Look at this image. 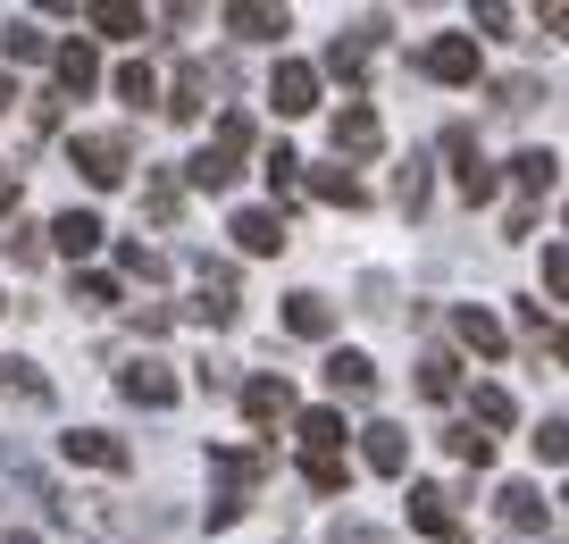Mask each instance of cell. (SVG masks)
Returning <instances> with one entry per match:
<instances>
[{
  "instance_id": "obj_41",
  "label": "cell",
  "mask_w": 569,
  "mask_h": 544,
  "mask_svg": "<svg viewBox=\"0 0 569 544\" xmlns=\"http://www.w3.org/2000/svg\"><path fill=\"white\" fill-rule=\"evenodd\" d=\"M495 101L511 109V118H519V109H536V76H502V92H495Z\"/></svg>"
},
{
  "instance_id": "obj_15",
  "label": "cell",
  "mask_w": 569,
  "mask_h": 544,
  "mask_svg": "<svg viewBox=\"0 0 569 544\" xmlns=\"http://www.w3.org/2000/svg\"><path fill=\"white\" fill-rule=\"evenodd\" d=\"M227 235H234V244L251 251V260L284 251V218H277V210H234V218H227Z\"/></svg>"
},
{
  "instance_id": "obj_43",
  "label": "cell",
  "mask_w": 569,
  "mask_h": 544,
  "mask_svg": "<svg viewBox=\"0 0 569 544\" xmlns=\"http://www.w3.org/2000/svg\"><path fill=\"white\" fill-rule=\"evenodd\" d=\"M9 260L34 268V260H42V235H34V227H18V235H9Z\"/></svg>"
},
{
  "instance_id": "obj_46",
  "label": "cell",
  "mask_w": 569,
  "mask_h": 544,
  "mask_svg": "<svg viewBox=\"0 0 569 544\" xmlns=\"http://www.w3.org/2000/svg\"><path fill=\"white\" fill-rule=\"evenodd\" d=\"M9 210H18V176L0 168V218H9Z\"/></svg>"
},
{
  "instance_id": "obj_45",
  "label": "cell",
  "mask_w": 569,
  "mask_h": 544,
  "mask_svg": "<svg viewBox=\"0 0 569 544\" xmlns=\"http://www.w3.org/2000/svg\"><path fill=\"white\" fill-rule=\"evenodd\" d=\"M545 34H552V42H569V0H552V9H545Z\"/></svg>"
},
{
  "instance_id": "obj_32",
  "label": "cell",
  "mask_w": 569,
  "mask_h": 544,
  "mask_svg": "<svg viewBox=\"0 0 569 544\" xmlns=\"http://www.w3.org/2000/svg\"><path fill=\"white\" fill-rule=\"evenodd\" d=\"M0 394H18V403H51L42 369H26V360H0Z\"/></svg>"
},
{
  "instance_id": "obj_12",
  "label": "cell",
  "mask_w": 569,
  "mask_h": 544,
  "mask_svg": "<svg viewBox=\"0 0 569 544\" xmlns=\"http://www.w3.org/2000/svg\"><path fill=\"white\" fill-rule=\"evenodd\" d=\"M360 461H369L377 477H402L410 469V436L393 419H377V427H360Z\"/></svg>"
},
{
  "instance_id": "obj_10",
  "label": "cell",
  "mask_w": 569,
  "mask_h": 544,
  "mask_svg": "<svg viewBox=\"0 0 569 544\" xmlns=\"http://www.w3.org/2000/svg\"><path fill=\"white\" fill-rule=\"evenodd\" d=\"M51 68H59V92H68V101H84V92L101 85V51H92L84 34H76V42H59V51H51Z\"/></svg>"
},
{
  "instance_id": "obj_2",
  "label": "cell",
  "mask_w": 569,
  "mask_h": 544,
  "mask_svg": "<svg viewBox=\"0 0 569 544\" xmlns=\"http://www.w3.org/2000/svg\"><path fill=\"white\" fill-rule=\"evenodd\" d=\"M68 159L84 168V185H126V168H134V142H126V135H76Z\"/></svg>"
},
{
  "instance_id": "obj_9",
  "label": "cell",
  "mask_w": 569,
  "mask_h": 544,
  "mask_svg": "<svg viewBox=\"0 0 569 544\" xmlns=\"http://www.w3.org/2000/svg\"><path fill=\"white\" fill-rule=\"evenodd\" d=\"M377 142H386L377 109H369V101H343V109H336V151H343V159H377Z\"/></svg>"
},
{
  "instance_id": "obj_48",
  "label": "cell",
  "mask_w": 569,
  "mask_h": 544,
  "mask_svg": "<svg viewBox=\"0 0 569 544\" xmlns=\"http://www.w3.org/2000/svg\"><path fill=\"white\" fill-rule=\"evenodd\" d=\"M0 544H34V536H26V527H18V536H0Z\"/></svg>"
},
{
  "instance_id": "obj_18",
  "label": "cell",
  "mask_w": 569,
  "mask_h": 544,
  "mask_svg": "<svg viewBox=\"0 0 569 544\" xmlns=\"http://www.w3.org/2000/svg\"><path fill=\"white\" fill-rule=\"evenodd\" d=\"M495 511H502V527H519V536H536V527L552 520V503H545L536 486H502V494H495Z\"/></svg>"
},
{
  "instance_id": "obj_19",
  "label": "cell",
  "mask_w": 569,
  "mask_h": 544,
  "mask_svg": "<svg viewBox=\"0 0 569 544\" xmlns=\"http://www.w3.org/2000/svg\"><path fill=\"white\" fill-rule=\"evenodd\" d=\"M327 386H336V394H352V403H369V394H377L369 352H327Z\"/></svg>"
},
{
  "instance_id": "obj_31",
  "label": "cell",
  "mask_w": 569,
  "mask_h": 544,
  "mask_svg": "<svg viewBox=\"0 0 569 544\" xmlns=\"http://www.w3.org/2000/svg\"><path fill=\"white\" fill-rule=\"evenodd\" d=\"M142 210H151V227L184 218V185H177V176H151V194H142Z\"/></svg>"
},
{
  "instance_id": "obj_7",
  "label": "cell",
  "mask_w": 569,
  "mask_h": 544,
  "mask_svg": "<svg viewBox=\"0 0 569 544\" xmlns=\"http://www.w3.org/2000/svg\"><path fill=\"white\" fill-rule=\"evenodd\" d=\"M118 394L142 403V411H168L177 403V369H168V360H134V369H118Z\"/></svg>"
},
{
  "instance_id": "obj_16",
  "label": "cell",
  "mask_w": 569,
  "mask_h": 544,
  "mask_svg": "<svg viewBox=\"0 0 569 544\" xmlns=\"http://www.w3.org/2000/svg\"><path fill=\"white\" fill-rule=\"evenodd\" d=\"M552 176H561V159L552 151H519L511 159V185H519V210H536V201L552 194Z\"/></svg>"
},
{
  "instance_id": "obj_20",
  "label": "cell",
  "mask_w": 569,
  "mask_h": 544,
  "mask_svg": "<svg viewBox=\"0 0 569 544\" xmlns=\"http://www.w3.org/2000/svg\"><path fill=\"white\" fill-rule=\"evenodd\" d=\"M227 26H234L243 42H277L293 18H284V9H268V0H234V9H227Z\"/></svg>"
},
{
  "instance_id": "obj_22",
  "label": "cell",
  "mask_w": 569,
  "mask_h": 544,
  "mask_svg": "<svg viewBox=\"0 0 569 544\" xmlns=\"http://www.w3.org/2000/svg\"><path fill=\"white\" fill-rule=\"evenodd\" d=\"M452 335H461L478 360H495V352H502V318H495V310H478V301H469V310H452Z\"/></svg>"
},
{
  "instance_id": "obj_14",
  "label": "cell",
  "mask_w": 569,
  "mask_h": 544,
  "mask_svg": "<svg viewBox=\"0 0 569 544\" xmlns=\"http://www.w3.org/2000/svg\"><path fill=\"white\" fill-rule=\"evenodd\" d=\"M243 419L251 427H284L293 419V386H284V377H251L243 386Z\"/></svg>"
},
{
  "instance_id": "obj_34",
  "label": "cell",
  "mask_w": 569,
  "mask_h": 544,
  "mask_svg": "<svg viewBox=\"0 0 569 544\" xmlns=\"http://www.w3.org/2000/svg\"><path fill=\"white\" fill-rule=\"evenodd\" d=\"M528 444H536V461H552V469H561V461H569V419H545Z\"/></svg>"
},
{
  "instance_id": "obj_44",
  "label": "cell",
  "mask_w": 569,
  "mask_h": 544,
  "mask_svg": "<svg viewBox=\"0 0 569 544\" xmlns=\"http://www.w3.org/2000/svg\"><path fill=\"white\" fill-rule=\"evenodd\" d=\"M336 544H386V536H377L369 520H336Z\"/></svg>"
},
{
  "instance_id": "obj_1",
  "label": "cell",
  "mask_w": 569,
  "mask_h": 544,
  "mask_svg": "<svg viewBox=\"0 0 569 544\" xmlns=\"http://www.w3.org/2000/svg\"><path fill=\"white\" fill-rule=\"evenodd\" d=\"M210 469H218V494H210V527H234V520H243V503H251V486H260V469H268V461H260V453H227V444H218V453H210Z\"/></svg>"
},
{
  "instance_id": "obj_47",
  "label": "cell",
  "mask_w": 569,
  "mask_h": 544,
  "mask_svg": "<svg viewBox=\"0 0 569 544\" xmlns=\"http://www.w3.org/2000/svg\"><path fill=\"white\" fill-rule=\"evenodd\" d=\"M552 360H561V369H569V327H552Z\"/></svg>"
},
{
  "instance_id": "obj_4",
  "label": "cell",
  "mask_w": 569,
  "mask_h": 544,
  "mask_svg": "<svg viewBox=\"0 0 569 544\" xmlns=\"http://www.w3.org/2000/svg\"><path fill=\"white\" fill-rule=\"evenodd\" d=\"M445 151H452V185H461L469 201H495V185H502V176L478 159V135H469V126H445Z\"/></svg>"
},
{
  "instance_id": "obj_13",
  "label": "cell",
  "mask_w": 569,
  "mask_h": 544,
  "mask_svg": "<svg viewBox=\"0 0 569 544\" xmlns=\"http://www.w3.org/2000/svg\"><path fill=\"white\" fill-rule=\"evenodd\" d=\"M193 318H201V327H227V318H234V268H227V260H201Z\"/></svg>"
},
{
  "instance_id": "obj_3",
  "label": "cell",
  "mask_w": 569,
  "mask_h": 544,
  "mask_svg": "<svg viewBox=\"0 0 569 544\" xmlns=\"http://www.w3.org/2000/svg\"><path fill=\"white\" fill-rule=\"evenodd\" d=\"M268 101H277V118H310V109H319V68H310V59H277Z\"/></svg>"
},
{
  "instance_id": "obj_11",
  "label": "cell",
  "mask_w": 569,
  "mask_h": 544,
  "mask_svg": "<svg viewBox=\"0 0 569 544\" xmlns=\"http://www.w3.org/2000/svg\"><path fill=\"white\" fill-rule=\"evenodd\" d=\"M210 85H218V76L210 68H201V59H184V68H177V85H168V118H177V126H193L201 118V109H210Z\"/></svg>"
},
{
  "instance_id": "obj_39",
  "label": "cell",
  "mask_w": 569,
  "mask_h": 544,
  "mask_svg": "<svg viewBox=\"0 0 569 544\" xmlns=\"http://www.w3.org/2000/svg\"><path fill=\"white\" fill-rule=\"evenodd\" d=\"M268 185H277V194H293V185H302V159L284 151V142H277V151H268Z\"/></svg>"
},
{
  "instance_id": "obj_5",
  "label": "cell",
  "mask_w": 569,
  "mask_h": 544,
  "mask_svg": "<svg viewBox=\"0 0 569 544\" xmlns=\"http://www.w3.org/2000/svg\"><path fill=\"white\" fill-rule=\"evenodd\" d=\"M419 68L436 76V85H478V42H469V34H436L419 51Z\"/></svg>"
},
{
  "instance_id": "obj_24",
  "label": "cell",
  "mask_w": 569,
  "mask_h": 544,
  "mask_svg": "<svg viewBox=\"0 0 569 544\" xmlns=\"http://www.w3.org/2000/svg\"><path fill=\"white\" fill-rule=\"evenodd\" d=\"M284 327H293V335H310V344H319V335H336V310H327L319 294H293V301H284Z\"/></svg>"
},
{
  "instance_id": "obj_23",
  "label": "cell",
  "mask_w": 569,
  "mask_h": 544,
  "mask_svg": "<svg viewBox=\"0 0 569 544\" xmlns=\"http://www.w3.org/2000/svg\"><path fill=\"white\" fill-rule=\"evenodd\" d=\"M419 394L427 403H452V394H461V360H452V352H427L419 360Z\"/></svg>"
},
{
  "instance_id": "obj_36",
  "label": "cell",
  "mask_w": 569,
  "mask_h": 544,
  "mask_svg": "<svg viewBox=\"0 0 569 544\" xmlns=\"http://www.w3.org/2000/svg\"><path fill=\"white\" fill-rule=\"evenodd\" d=\"M76 301H84V310H109V301H118V277H101V268H84V277H76Z\"/></svg>"
},
{
  "instance_id": "obj_17",
  "label": "cell",
  "mask_w": 569,
  "mask_h": 544,
  "mask_svg": "<svg viewBox=\"0 0 569 544\" xmlns=\"http://www.w3.org/2000/svg\"><path fill=\"white\" fill-rule=\"evenodd\" d=\"M51 244L68 251V260H92V251H101V218H92V210H59L51 218Z\"/></svg>"
},
{
  "instance_id": "obj_42",
  "label": "cell",
  "mask_w": 569,
  "mask_h": 544,
  "mask_svg": "<svg viewBox=\"0 0 569 544\" xmlns=\"http://www.w3.org/2000/svg\"><path fill=\"white\" fill-rule=\"evenodd\" d=\"M118 268H126V277H160L168 260H160V251H142V244H126V251H118Z\"/></svg>"
},
{
  "instance_id": "obj_21",
  "label": "cell",
  "mask_w": 569,
  "mask_h": 544,
  "mask_svg": "<svg viewBox=\"0 0 569 544\" xmlns=\"http://www.w3.org/2000/svg\"><path fill=\"white\" fill-rule=\"evenodd\" d=\"M293 436H302V453H343V411H293Z\"/></svg>"
},
{
  "instance_id": "obj_38",
  "label": "cell",
  "mask_w": 569,
  "mask_h": 544,
  "mask_svg": "<svg viewBox=\"0 0 569 544\" xmlns=\"http://www.w3.org/2000/svg\"><path fill=\"white\" fill-rule=\"evenodd\" d=\"M42 51H51V34H42V26H9V59H42Z\"/></svg>"
},
{
  "instance_id": "obj_29",
  "label": "cell",
  "mask_w": 569,
  "mask_h": 544,
  "mask_svg": "<svg viewBox=\"0 0 569 544\" xmlns=\"http://www.w3.org/2000/svg\"><path fill=\"white\" fill-rule=\"evenodd\" d=\"M310 194L336 201V210H360V201H369V194H360V176H343V168H319V176H310Z\"/></svg>"
},
{
  "instance_id": "obj_49",
  "label": "cell",
  "mask_w": 569,
  "mask_h": 544,
  "mask_svg": "<svg viewBox=\"0 0 569 544\" xmlns=\"http://www.w3.org/2000/svg\"><path fill=\"white\" fill-rule=\"evenodd\" d=\"M561 511H569V486H561Z\"/></svg>"
},
{
  "instance_id": "obj_35",
  "label": "cell",
  "mask_w": 569,
  "mask_h": 544,
  "mask_svg": "<svg viewBox=\"0 0 569 544\" xmlns=\"http://www.w3.org/2000/svg\"><path fill=\"white\" fill-rule=\"evenodd\" d=\"M511 419H519L511 394H502V386H478V427H511Z\"/></svg>"
},
{
  "instance_id": "obj_8",
  "label": "cell",
  "mask_w": 569,
  "mask_h": 544,
  "mask_svg": "<svg viewBox=\"0 0 569 544\" xmlns=\"http://www.w3.org/2000/svg\"><path fill=\"white\" fill-rule=\"evenodd\" d=\"M410 527H419V536H436V544H469L461 520H452V494H445V486H410Z\"/></svg>"
},
{
  "instance_id": "obj_26",
  "label": "cell",
  "mask_w": 569,
  "mask_h": 544,
  "mask_svg": "<svg viewBox=\"0 0 569 544\" xmlns=\"http://www.w3.org/2000/svg\"><path fill=\"white\" fill-rule=\"evenodd\" d=\"M302 486H310V494H343V486H352L343 453H302Z\"/></svg>"
},
{
  "instance_id": "obj_33",
  "label": "cell",
  "mask_w": 569,
  "mask_h": 544,
  "mask_svg": "<svg viewBox=\"0 0 569 544\" xmlns=\"http://www.w3.org/2000/svg\"><path fill=\"white\" fill-rule=\"evenodd\" d=\"M118 101H160V76H151V68H142V59H126V68H118Z\"/></svg>"
},
{
  "instance_id": "obj_30",
  "label": "cell",
  "mask_w": 569,
  "mask_h": 544,
  "mask_svg": "<svg viewBox=\"0 0 569 544\" xmlns=\"http://www.w3.org/2000/svg\"><path fill=\"white\" fill-rule=\"evenodd\" d=\"M445 453L461 461V469H486V461H495V436H478V427H445Z\"/></svg>"
},
{
  "instance_id": "obj_27",
  "label": "cell",
  "mask_w": 569,
  "mask_h": 544,
  "mask_svg": "<svg viewBox=\"0 0 569 544\" xmlns=\"http://www.w3.org/2000/svg\"><path fill=\"white\" fill-rule=\"evenodd\" d=\"M92 34L134 42V34H142V9H134V0H101V9H92Z\"/></svg>"
},
{
  "instance_id": "obj_25",
  "label": "cell",
  "mask_w": 569,
  "mask_h": 544,
  "mask_svg": "<svg viewBox=\"0 0 569 544\" xmlns=\"http://www.w3.org/2000/svg\"><path fill=\"white\" fill-rule=\"evenodd\" d=\"M369 34H377V26H369ZM369 34H336V42H327V76L360 85V68H369Z\"/></svg>"
},
{
  "instance_id": "obj_6",
  "label": "cell",
  "mask_w": 569,
  "mask_h": 544,
  "mask_svg": "<svg viewBox=\"0 0 569 544\" xmlns=\"http://www.w3.org/2000/svg\"><path fill=\"white\" fill-rule=\"evenodd\" d=\"M59 453H68L76 469H109V477H118L126 461H134L118 436H109V427H68V436H59Z\"/></svg>"
},
{
  "instance_id": "obj_28",
  "label": "cell",
  "mask_w": 569,
  "mask_h": 544,
  "mask_svg": "<svg viewBox=\"0 0 569 544\" xmlns=\"http://www.w3.org/2000/svg\"><path fill=\"white\" fill-rule=\"evenodd\" d=\"M184 176H193L201 194H227V185H234V176H243V168H234L227 151H193V159H184Z\"/></svg>"
},
{
  "instance_id": "obj_40",
  "label": "cell",
  "mask_w": 569,
  "mask_h": 544,
  "mask_svg": "<svg viewBox=\"0 0 569 544\" xmlns=\"http://www.w3.org/2000/svg\"><path fill=\"white\" fill-rule=\"evenodd\" d=\"M545 294H552V301H569V244H552V251H545Z\"/></svg>"
},
{
  "instance_id": "obj_37",
  "label": "cell",
  "mask_w": 569,
  "mask_h": 544,
  "mask_svg": "<svg viewBox=\"0 0 569 544\" xmlns=\"http://www.w3.org/2000/svg\"><path fill=\"white\" fill-rule=\"evenodd\" d=\"M393 201H402V210H419V201H427V159H410V168L393 176Z\"/></svg>"
}]
</instances>
